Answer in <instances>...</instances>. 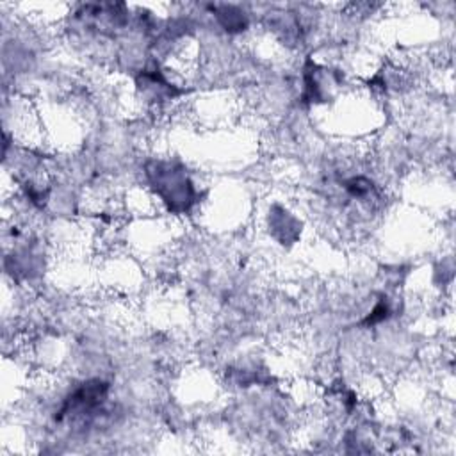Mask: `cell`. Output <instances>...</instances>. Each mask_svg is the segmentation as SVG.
Instances as JSON below:
<instances>
[{
  "mask_svg": "<svg viewBox=\"0 0 456 456\" xmlns=\"http://www.w3.org/2000/svg\"><path fill=\"white\" fill-rule=\"evenodd\" d=\"M151 187L173 212H187L194 203V187L180 166L159 160L148 167Z\"/></svg>",
  "mask_w": 456,
  "mask_h": 456,
  "instance_id": "1",
  "label": "cell"
},
{
  "mask_svg": "<svg viewBox=\"0 0 456 456\" xmlns=\"http://www.w3.org/2000/svg\"><path fill=\"white\" fill-rule=\"evenodd\" d=\"M212 11L216 12L219 23L228 30V32H240L246 28L248 20L244 16L242 11H239L233 5H217L212 7Z\"/></svg>",
  "mask_w": 456,
  "mask_h": 456,
  "instance_id": "2",
  "label": "cell"
}]
</instances>
